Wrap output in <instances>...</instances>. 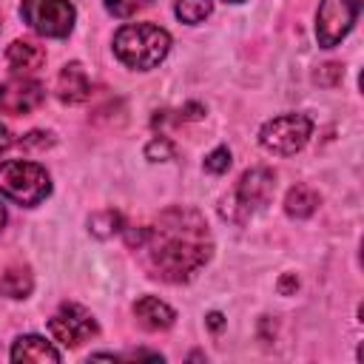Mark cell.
Returning a JSON list of instances; mask_svg holds the SVG:
<instances>
[{"label":"cell","mask_w":364,"mask_h":364,"mask_svg":"<svg viewBox=\"0 0 364 364\" xmlns=\"http://www.w3.org/2000/svg\"><path fill=\"white\" fill-rule=\"evenodd\" d=\"M46 100V88L37 80L17 77L9 82H0V111L9 117H23L40 108Z\"/></svg>","instance_id":"cell-9"},{"label":"cell","mask_w":364,"mask_h":364,"mask_svg":"<svg viewBox=\"0 0 364 364\" xmlns=\"http://www.w3.org/2000/svg\"><path fill=\"white\" fill-rule=\"evenodd\" d=\"M3 225H6V208L0 205V228H3Z\"/></svg>","instance_id":"cell-26"},{"label":"cell","mask_w":364,"mask_h":364,"mask_svg":"<svg viewBox=\"0 0 364 364\" xmlns=\"http://www.w3.org/2000/svg\"><path fill=\"white\" fill-rule=\"evenodd\" d=\"M48 136H51V134H43V131H31V134H26V136H23L17 145H20V148H48V145L54 142V139H48Z\"/></svg>","instance_id":"cell-22"},{"label":"cell","mask_w":364,"mask_h":364,"mask_svg":"<svg viewBox=\"0 0 364 364\" xmlns=\"http://www.w3.org/2000/svg\"><path fill=\"white\" fill-rule=\"evenodd\" d=\"M31 287H34L31 270L23 267V264H14L0 276V293L9 296V299H26L31 293Z\"/></svg>","instance_id":"cell-15"},{"label":"cell","mask_w":364,"mask_h":364,"mask_svg":"<svg viewBox=\"0 0 364 364\" xmlns=\"http://www.w3.org/2000/svg\"><path fill=\"white\" fill-rule=\"evenodd\" d=\"M48 333L54 336V341H60L63 347H80L82 341L94 338L100 333L94 316L80 307V304H63L51 318H48Z\"/></svg>","instance_id":"cell-8"},{"label":"cell","mask_w":364,"mask_h":364,"mask_svg":"<svg viewBox=\"0 0 364 364\" xmlns=\"http://www.w3.org/2000/svg\"><path fill=\"white\" fill-rule=\"evenodd\" d=\"M145 156H148L151 162H165V159H173V156H176V148H173V142H171V139L159 136V139L148 142V148H145Z\"/></svg>","instance_id":"cell-18"},{"label":"cell","mask_w":364,"mask_h":364,"mask_svg":"<svg viewBox=\"0 0 364 364\" xmlns=\"http://www.w3.org/2000/svg\"><path fill=\"white\" fill-rule=\"evenodd\" d=\"M279 287H282V293H287V290H290V287H299V279H296V276H284V279H282V284H279Z\"/></svg>","instance_id":"cell-24"},{"label":"cell","mask_w":364,"mask_h":364,"mask_svg":"<svg viewBox=\"0 0 364 364\" xmlns=\"http://www.w3.org/2000/svg\"><path fill=\"white\" fill-rule=\"evenodd\" d=\"M173 11H176V17H179L182 23L196 26V23H202V20L213 11V3H210V0H176Z\"/></svg>","instance_id":"cell-17"},{"label":"cell","mask_w":364,"mask_h":364,"mask_svg":"<svg viewBox=\"0 0 364 364\" xmlns=\"http://www.w3.org/2000/svg\"><path fill=\"white\" fill-rule=\"evenodd\" d=\"M338 80H341V65H336V63H327V65H321L316 71V82L318 85H336Z\"/></svg>","instance_id":"cell-21"},{"label":"cell","mask_w":364,"mask_h":364,"mask_svg":"<svg viewBox=\"0 0 364 364\" xmlns=\"http://www.w3.org/2000/svg\"><path fill=\"white\" fill-rule=\"evenodd\" d=\"M310 131H313L310 117H304V114H282V117H273V119H267L262 125L259 142L270 154L293 156L296 151H301L307 145Z\"/></svg>","instance_id":"cell-5"},{"label":"cell","mask_w":364,"mask_h":364,"mask_svg":"<svg viewBox=\"0 0 364 364\" xmlns=\"http://www.w3.org/2000/svg\"><path fill=\"white\" fill-rule=\"evenodd\" d=\"M11 361H34V364H57L60 361V353L40 336H20L14 344H11Z\"/></svg>","instance_id":"cell-12"},{"label":"cell","mask_w":364,"mask_h":364,"mask_svg":"<svg viewBox=\"0 0 364 364\" xmlns=\"http://www.w3.org/2000/svg\"><path fill=\"white\" fill-rule=\"evenodd\" d=\"M208 324H210L213 330H219V327H222V316H219V313H210V316H208Z\"/></svg>","instance_id":"cell-25"},{"label":"cell","mask_w":364,"mask_h":364,"mask_svg":"<svg viewBox=\"0 0 364 364\" xmlns=\"http://www.w3.org/2000/svg\"><path fill=\"white\" fill-rule=\"evenodd\" d=\"M316 208H318V193L310 185H293L284 196V210L293 219H307L316 213Z\"/></svg>","instance_id":"cell-14"},{"label":"cell","mask_w":364,"mask_h":364,"mask_svg":"<svg viewBox=\"0 0 364 364\" xmlns=\"http://www.w3.org/2000/svg\"><path fill=\"white\" fill-rule=\"evenodd\" d=\"M151 0H105V9L114 14V17H131L136 14L139 9H145Z\"/></svg>","instance_id":"cell-19"},{"label":"cell","mask_w":364,"mask_h":364,"mask_svg":"<svg viewBox=\"0 0 364 364\" xmlns=\"http://www.w3.org/2000/svg\"><path fill=\"white\" fill-rule=\"evenodd\" d=\"M134 316H136V321H139L145 330H168V327L176 321V313H173L165 301H159V299H154V296L136 299Z\"/></svg>","instance_id":"cell-11"},{"label":"cell","mask_w":364,"mask_h":364,"mask_svg":"<svg viewBox=\"0 0 364 364\" xmlns=\"http://www.w3.org/2000/svg\"><path fill=\"white\" fill-rule=\"evenodd\" d=\"M230 168V151L228 148H216L205 156V171L208 173H225Z\"/></svg>","instance_id":"cell-20"},{"label":"cell","mask_w":364,"mask_h":364,"mask_svg":"<svg viewBox=\"0 0 364 364\" xmlns=\"http://www.w3.org/2000/svg\"><path fill=\"white\" fill-rule=\"evenodd\" d=\"M23 23L43 37H65L74 28V6L68 0H23L20 3Z\"/></svg>","instance_id":"cell-6"},{"label":"cell","mask_w":364,"mask_h":364,"mask_svg":"<svg viewBox=\"0 0 364 364\" xmlns=\"http://www.w3.org/2000/svg\"><path fill=\"white\" fill-rule=\"evenodd\" d=\"M0 193L17 205H40L51 193V176L43 165L28 159L0 162Z\"/></svg>","instance_id":"cell-3"},{"label":"cell","mask_w":364,"mask_h":364,"mask_svg":"<svg viewBox=\"0 0 364 364\" xmlns=\"http://www.w3.org/2000/svg\"><path fill=\"white\" fill-rule=\"evenodd\" d=\"M57 97L65 105H80L91 97V82L85 77V68L80 63H68L63 65L60 77H57Z\"/></svg>","instance_id":"cell-10"},{"label":"cell","mask_w":364,"mask_h":364,"mask_svg":"<svg viewBox=\"0 0 364 364\" xmlns=\"http://www.w3.org/2000/svg\"><path fill=\"white\" fill-rule=\"evenodd\" d=\"M276 191V173L270 168H250L239 176L236 191L222 202V216L230 222H245L253 210L264 208Z\"/></svg>","instance_id":"cell-4"},{"label":"cell","mask_w":364,"mask_h":364,"mask_svg":"<svg viewBox=\"0 0 364 364\" xmlns=\"http://www.w3.org/2000/svg\"><path fill=\"white\" fill-rule=\"evenodd\" d=\"M171 51V37L165 28L151 26V23H131L122 26L114 34V54L128 65L148 71L159 65Z\"/></svg>","instance_id":"cell-2"},{"label":"cell","mask_w":364,"mask_h":364,"mask_svg":"<svg viewBox=\"0 0 364 364\" xmlns=\"http://www.w3.org/2000/svg\"><path fill=\"white\" fill-rule=\"evenodd\" d=\"M228 3H242V0H228Z\"/></svg>","instance_id":"cell-27"},{"label":"cell","mask_w":364,"mask_h":364,"mask_svg":"<svg viewBox=\"0 0 364 364\" xmlns=\"http://www.w3.org/2000/svg\"><path fill=\"white\" fill-rule=\"evenodd\" d=\"M358 9H361V0H321V6L316 11L318 46H324V48L338 46L350 34V28L358 17Z\"/></svg>","instance_id":"cell-7"},{"label":"cell","mask_w":364,"mask_h":364,"mask_svg":"<svg viewBox=\"0 0 364 364\" xmlns=\"http://www.w3.org/2000/svg\"><path fill=\"white\" fill-rule=\"evenodd\" d=\"M6 63L11 65V71H37L46 63V48L31 40H14L6 48Z\"/></svg>","instance_id":"cell-13"},{"label":"cell","mask_w":364,"mask_h":364,"mask_svg":"<svg viewBox=\"0 0 364 364\" xmlns=\"http://www.w3.org/2000/svg\"><path fill=\"white\" fill-rule=\"evenodd\" d=\"M88 225H91V233L100 236V239H108L114 233H122V228H125V222H122V216L117 210H100V213H94L88 219Z\"/></svg>","instance_id":"cell-16"},{"label":"cell","mask_w":364,"mask_h":364,"mask_svg":"<svg viewBox=\"0 0 364 364\" xmlns=\"http://www.w3.org/2000/svg\"><path fill=\"white\" fill-rule=\"evenodd\" d=\"M11 145H14V139H11L9 128H3V125H0V151H6V148H11Z\"/></svg>","instance_id":"cell-23"},{"label":"cell","mask_w":364,"mask_h":364,"mask_svg":"<svg viewBox=\"0 0 364 364\" xmlns=\"http://www.w3.org/2000/svg\"><path fill=\"white\" fill-rule=\"evenodd\" d=\"M145 253V267L151 276L165 282H188L210 259L213 242L208 222L193 208H168L145 228V239L136 247Z\"/></svg>","instance_id":"cell-1"}]
</instances>
